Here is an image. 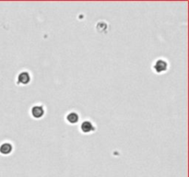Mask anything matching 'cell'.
<instances>
[{
	"instance_id": "obj_1",
	"label": "cell",
	"mask_w": 189,
	"mask_h": 177,
	"mask_svg": "<svg viewBox=\"0 0 189 177\" xmlns=\"http://www.w3.org/2000/svg\"><path fill=\"white\" fill-rule=\"evenodd\" d=\"M153 68L155 69V71L157 73H162V72H164L167 70L168 68V64L167 62L163 60V59H159L155 62L154 66H153Z\"/></svg>"
},
{
	"instance_id": "obj_2",
	"label": "cell",
	"mask_w": 189,
	"mask_h": 177,
	"mask_svg": "<svg viewBox=\"0 0 189 177\" xmlns=\"http://www.w3.org/2000/svg\"><path fill=\"white\" fill-rule=\"evenodd\" d=\"M31 81V76L28 72L24 71V72H21L19 77H18V82L20 84H23V85H26L28 84L29 82Z\"/></svg>"
},
{
	"instance_id": "obj_3",
	"label": "cell",
	"mask_w": 189,
	"mask_h": 177,
	"mask_svg": "<svg viewBox=\"0 0 189 177\" xmlns=\"http://www.w3.org/2000/svg\"><path fill=\"white\" fill-rule=\"evenodd\" d=\"M31 114L33 117L35 118H41L42 116H44L45 114V110H44V107L40 106V105H37V106H34L31 108Z\"/></svg>"
},
{
	"instance_id": "obj_4",
	"label": "cell",
	"mask_w": 189,
	"mask_h": 177,
	"mask_svg": "<svg viewBox=\"0 0 189 177\" xmlns=\"http://www.w3.org/2000/svg\"><path fill=\"white\" fill-rule=\"evenodd\" d=\"M80 128H81V131L84 133H90L94 130V127L90 121H84L81 124Z\"/></svg>"
},
{
	"instance_id": "obj_5",
	"label": "cell",
	"mask_w": 189,
	"mask_h": 177,
	"mask_svg": "<svg viewBox=\"0 0 189 177\" xmlns=\"http://www.w3.org/2000/svg\"><path fill=\"white\" fill-rule=\"evenodd\" d=\"M12 151V145L9 143H4L0 146V152L2 154H9Z\"/></svg>"
},
{
	"instance_id": "obj_6",
	"label": "cell",
	"mask_w": 189,
	"mask_h": 177,
	"mask_svg": "<svg viewBox=\"0 0 189 177\" xmlns=\"http://www.w3.org/2000/svg\"><path fill=\"white\" fill-rule=\"evenodd\" d=\"M67 120L70 123V124H76L78 121V113L72 112H69L67 116Z\"/></svg>"
}]
</instances>
